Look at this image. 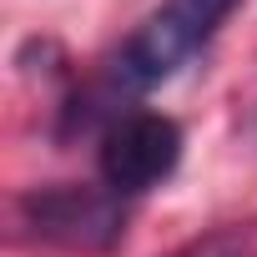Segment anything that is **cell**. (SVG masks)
<instances>
[{"mask_svg": "<svg viewBox=\"0 0 257 257\" xmlns=\"http://www.w3.org/2000/svg\"><path fill=\"white\" fill-rule=\"evenodd\" d=\"M247 6V0H162V6L126 36L91 81H81L61 101V137H101L106 126L132 111L152 86L172 81L192 56L212 46V36Z\"/></svg>", "mask_w": 257, "mask_h": 257, "instance_id": "6da1fadb", "label": "cell"}, {"mask_svg": "<svg viewBox=\"0 0 257 257\" xmlns=\"http://www.w3.org/2000/svg\"><path fill=\"white\" fill-rule=\"evenodd\" d=\"M16 237L56 252L106 257L126 242V197L106 182H51L31 187L11 207Z\"/></svg>", "mask_w": 257, "mask_h": 257, "instance_id": "7a4b0ae2", "label": "cell"}, {"mask_svg": "<svg viewBox=\"0 0 257 257\" xmlns=\"http://www.w3.org/2000/svg\"><path fill=\"white\" fill-rule=\"evenodd\" d=\"M167 257H257V222H222V227L172 247Z\"/></svg>", "mask_w": 257, "mask_h": 257, "instance_id": "277c9868", "label": "cell"}, {"mask_svg": "<svg viewBox=\"0 0 257 257\" xmlns=\"http://www.w3.org/2000/svg\"><path fill=\"white\" fill-rule=\"evenodd\" d=\"M177 162H182V126L167 111L132 106L96 137V172L121 197H142L162 187L177 172Z\"/></svg>", "mask_w": 257, "mask_h": 257, "instance_id": "3957f363", "label": "cell"}]
</instances>
